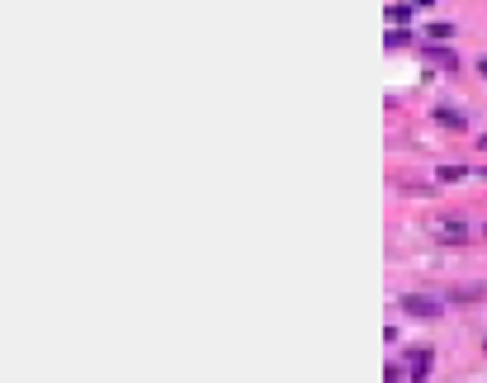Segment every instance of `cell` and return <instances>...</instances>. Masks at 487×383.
<instances>
[{"instance_id":"cell-1","label":"cell","mask_w":487,"mask_h":383,"mask_svg":"<svg viewBox=\"0 0 487 383\" xmlns=\"http://www.w3.org/2000/svg\"><path fill=\"white\" fill-rule=\"evenodd\" d=\"M402 312L431 322V317H440V312H445V298H431V293H402Z\"/></svg>"},{"instance_id":"cell-2","label":"cell","mask_w":487,"mask_h":383,"mask_svg":"<svg viewBox=\"0 0 487 383\" xmlns=\"http://www.w3.org/2000/svg\"><path fill=\"white\" fill-rule=\"evenodd\" d=\"M431 365H435V351H431V346H407V379L411 383L431 379Z\"/></svg>"},{"instance_id":"cell-3","label":"cell","mask_w":487,"mask_h":383,"mask_svg":"<svg viewBox=\"0 0 487 383\" xmlns=\"http://www.w3.org/2000/svg\"><path fill=\"white\" fill-rule=\"evenodd\" d=\"M421 52H426V62H431V66H445V71H455V66H459V52L450 48V43H421Z\"/></svg>"},{"instance_id":"cell-4","label":"cell","mask_w":487,"mask_h":383,"mask_svg":"<svg viewBox=\"0 0 487 383\" xmlns=\"http://www.w3.org/2000/svg\"><path fill=\"white\" fill-rule=\"evenodd\" d=\"M435 241H450V246H459V241H469V227L459 223V218H445V223H435Z\"/></svg>"},{"instance_id":"cell-5","label":"cell","mask_w":487,"mask_h":383,"mask_svg":"<svg viewBox=\"0 0 487 383\" xmlns=\"http://www.w3.org/2000/svg\"><path fill=\"white\" fill-rule=\"evenodd\" d=\"M440 128H450V133H464V114L455 109V104H435V114H431Z\"/></svg>"},{"instance_id":"cell-6","label":"cell","mask_w":487,"mask_h":383,"mask_svg":"<svg viewBox=\"0 0 487 383\" xmlns=\"http://www.w3.org/2000/svg\"><path fill=\"white\" fill-rule=\"evenodd\" d=\"M483 298V284H455L445 293V303H478Z\"/></svg>"},{"instance_id":"cell-7","label":"cell","mask_w":487,"mask_h":383,"mask_svg":"<svg viewBox=\"0 0 487 383\" xmlns=\"http://www.w3.org/2000/svg\"><path fill=\"white\" fill-rule=\"evenodd\" d=\"M426 38H431V43H450V38H455V24H450V19H435V24H426Z\"/></svg>"},{"instance_id":"cell-8","label":"cell","mask_w":487,"mask_h":383,"mask_svg":"<svg viewBox=\"0 0 487 383\" xmlns=\"http://www.w3.org/2000/svg\"><path fill=\"white\" fill-rule=\"evenodd\" d=\"M411 10H416L411 0H397V5H388V24H397V29H402V24L411 19Z\"/></svg>"},{"instance_id":"cell-9","label":"cell","mask_w":487,"mask_h":383,"mask_svg":"<svg viewBox=\"0 0 487 383\" xmlns=\"http://www.w3.org/2000/svg\"><path fill=\"white\" fill-rule=\"evenodd\" d=\"M407 43H411V29H397L393 24V29H388V48H407Z\"/></svg>"},{"instance_id":"cell-10","label":"cell","mask_w":487,"mask_h":383,"mask_svg":"<svg viewBox=\"0 0 487 383\" xmlns=\"http://www.w3.org/2000/svg\"><path fill=\"white\" fill-rule=\"evenodd\" d=\"M435 176H440V180H464V176H469V166H440Z\"/></svg>"},{"instance_id":"cell-11","label":"cell","mask_w":487,"mask_h":383,"mask_svg":"<svg viewBox=\"0 0 487 383\" xmlns=\"http://www.w3.org/2000/svg\"><path fill=\"white\" fill-rule=\"evenodd\" d=\"M383 379H388V383H402V365H397V360H393V365L383 369Z\"/></svg>"},{"instance_id":"cell-12","label":"cell","mask_w":487,"mask_h":383,"mask_svg":"<svg viewBox=\"0 0 487 383\" xmlns=\"http://www.w3.org/2000/svg\"><path fill=\"white\" fill-rule=\"evenodd\" d=\"M411 5H416V10H431V5H435V0H411Z\"/></svg>"},{"instance_id":"cell-13","label":"cell","mask_w":487,"mask_h":383,"mask_svg":"<svg viewBox=\"0 0 487 383\" xmlns=\"http://www.w3.org/2000/svg\"><path fill=\"white\" fill-rule=\"evenodd\" d=\"M478 76H487V57H478Z\"/></svg>"},{"instance_id":"cell-14","label":"cell","mask_w":487,"mask_h":383,"mask_svg":"<svg viewBox=\"0 0 487 383\" xmlns=\"http://www.w3.org/2000/svg\"><path fill=\"white\" fill-rule=\"evenodd\" d=\"M478 147H483V152H487V133H483V138H478Z\"/></svg>"},{"instance_id":"cell-15","label":"cell","mask_w":487,"mask_h":383,"mask_svg":"<svg viewBox=\"0 0 487 383\" xmlns=\"http://www.w3.org/2000/svg\"><path fill=\"white\" fill-rule=\"evenodd\" d=\"M483 180H487V166H483Z\"/></svg>"},{"instance_id":"cell-16","label":"cell","mask_w":487,"mask_h":383,"mask_svg":"<svg viewBox=\"0 0 487 383\" xmlns=\"http://www.w3.org/2000/svg\"><path fill=\"white\" fill-rule=\"evenodd\" d=\"M483 351H487V341H483Z\"/></svg>"}]
</instances>
